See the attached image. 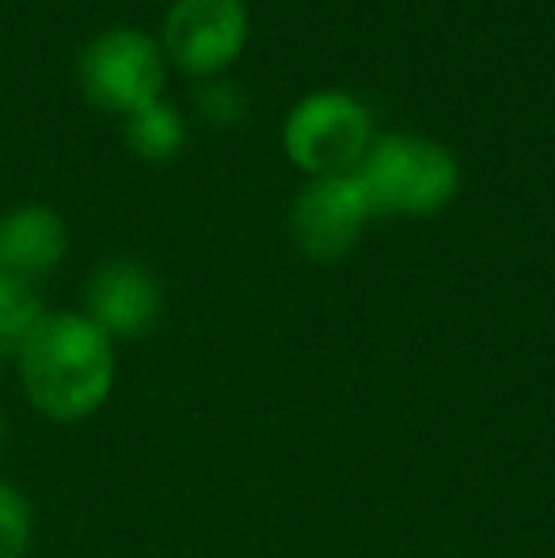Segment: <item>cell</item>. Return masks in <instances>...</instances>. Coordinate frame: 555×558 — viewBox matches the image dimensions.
Listing matches in <instances>:
<instances>
[{
	"label": "cell",
	"mask_w": 555,
	"mask_h": 558,
	"mask_svg": "<svg viewBox=\"0 0 555 558\" xmlns=\"http://www.w3.org/2000/svg\"><path fill=\"white\" fill-rule=\"evenodd\" d=\"M15 361L23 396L50 422L92 418L114 391V342L81 312H46Z\"/></svg>",
	"instance_id": "obj_1"
},
{
	"label": "cell",
	"mask_w": 555,
	"mask_h": 558,
	"mask_svg": "<svg viewBox=\"0 0 555 558\" xmlns=\"http://www.w3.org/2000/svg\"><path fill=\"white\" fill-rule=\"evenodd\" d=\"M354 179L370 202V214L426 217L445 209L457 194V160L437 141L393 133L370 141Z\"/></svg>",
	"instance_id": "obj_2"
},
{
	"label": "cell",
	"mask_w": 555,
	"mask_h": 558,
	"mask_svg": "<svg viewBox=\"0 0 555 558\" xmlns=\"http://www.w3.org/2000/svg\"><path fill=\"white\" fill-rule=\"evenodd\" d=\"M370 114L342 92H319L293 107L286 122V153L312 175H347L370 148Z\"/></svg>",
	"instance_id": "obj_3"
},
{
	"label": "cell",
	"mask_w": 555,
	"mask_h": 558,
	"mask_svg": "<svg viewBox=\"0 0 555 558\" xmlns=\"http://www.w3.org/2000/svg\"><path fill=\"white\" fill-rule=\"evenodd\" d=\"M81 84L104 111L134 114L137 107L160 99L164 58L148 35L130 27L104 31L81 53Z\"/></svg>",
	"instance_id": "obj_4"
},
{
	"label": "cell",
	"mask_w": 555,
	"mask_h": 558,
	"mask_svg": "<svg viewBox=\"0 0 555 558\" xmlns=\"http://www.w3.org/2000/svg\"><path fill=\"white\" fill-rule=\"evenodd\" d=\"M370 202L358 186L354 171L347 175H319L301 191L289 214V232L312 263H339L362 240V228L370 221Z\"/></svg>",
	"instance_id": "obj_5"
},
{
	"label": "cell",
	"mask_w": 555,
	"mask_h": 558,
	"mask_svg": "<svg viewBox=\"0 0 555 558\" xmlns=\"http://www.w3.org/2000/svg\"><path fill=\"white\" fill-rule=\"evenodd\" d=\"M248 38L244 0H176L164 23L168 53L186 73H221Z\"/></svg>",
	"instance_id": "obj_6"
},
{
	"label": "cell",
	"mask_w": 555,
	"mask_h": 558,
	"mask_svg": "<svg viewBox=\"0 0 555 558\" xmlns=\"http://www.w3.org/2000/svg\"><path fill=\"white\" fill-rule=\"evenodd\" d=\"M160 286L141 263L119 258L88 281V319L107 338H141L160 319Z\"/></svg>",
	"instance_id": "obj_7"
},
{
	"label": "cell",
	"mask_w": 555,
	"mask_h": 558,
	"mask_svg": "<svg viewBox=\"0 0 555 558\" xmlns=\"http://www.w3.org/2000/svg\"><path fill=\"white\" fill-rule=\"evenodd\" d=\"M65 221L46 206H20L0 217V274L35 286L65 258Z\"/></svg>",
	"instance_id": "obj_8"
},
{
	"label": "cell",
	"mask_w": 555,
	"mask_h": 558,
	"mask_svg": "<svg viewBox=\"0 0 555 558\" xmlns=\"http://www.w3.org/2000/svg\"><path fill=\"white\" fill-rule=\"evenodd\" d=\"M126 137L134 153H141L145 160H171L183 148L186 125L176 107L153 99V104L137 107L134 114H126Z\"/></svg>",
	"instance_id": "obj_9"
},
{
	"label": "cell",
	"mask_w": 555,
	"mask_h": 558,
	"mask_svg": "<svg viewBox=\"0 0 555 558\" xmlns=\"http://www.w3.org/2000/svg\"><path fill=\"white\" fill-rule=\"evenodd\" d=\"M43 319H46V308H43V301H38L35 286L0 274V361L20 357L23 345L31 342V335L38 331Z\"/></svg>",
	"instance_id": "obj_10"
},
{
	"label": "cell",
	"mask_w": 555,
	"mask_h": 558,
	"mask_svg": "<svg viewBox=\"0 0 555 558\" xmlns=\"http://www.w3.org/2000/svg\"><path fill=\"white\" fill-rule=\"evenodd\" d=\"M35 539V509L20 486L0 478V558H27Z\"/></svg>",
	"instance_id": "obj_11"
},
{
	"label": "cell",
	"mask_w": 555,
	"mask_h": 558,
	"mask_svg": "<svg viewBox=\"0 0 555 558\" xmlns=\"http://www.w3.org/2000/svg\"><path fill=\"white\" fill-rule=\"evenodd\" d=\"M198 107L214 125H237L240 118H244L248 99H244V92H240L237 84L209 81V84H202V92H198Z\"/></svg>",
	"instance_id": "obj_12"
},
{
	"label": "cell",
	"mask_w": 555,
	"mask_h": 558,
	"mask_svg": "<svg viewBox=\"0 0 555 558\" xmlns=\"http://www.w3.org/2000/svg\"><path fill=\"white\" fill-rule=\"evenodd\" d=\"M4 441H8V418H4V411H0V452H4Z\"/></svg>",
	"instance_id": "obj_13"
}]
</instances>
